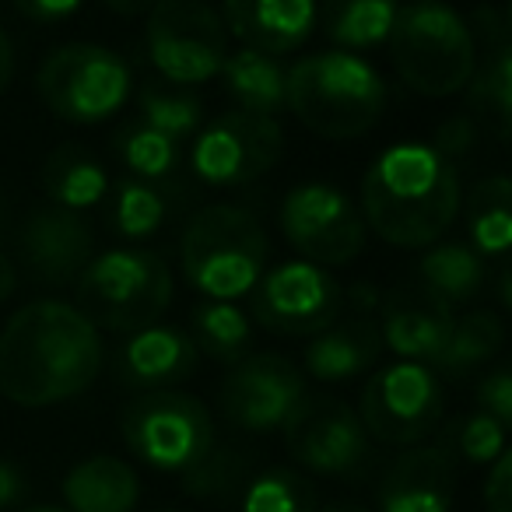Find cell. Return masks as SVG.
<instances>
[{
	"label": "cell",
	"mask_w": 512,
	"mask_h": 512,
	"mask_svg": "<svg viewBox=\"0 0 512 512\" xmlns=\"http://www.w3.org/2000/svg\"><path fill=\"white\" fill-rule=\"evenodd\" d=\"M102 358L99 327L78 306L29 302L0 330V397L25 411L64 404L99 379Z\"/></svg>",
	"instance_id": "6da1fadb"
},
{
	"label": "cell",
	"mask_w": 512,
	"mask_h": 512,
	"mask_svg": "<svg viewBox=\"0 0 512 512\" xmlns=\"http://www.w3.org/2000/svg\"><path fill=\"white\" fill-rule=\"evenodd\" d=\"M463 211L456 165L432 144H390L369 162L362 179L365 228L397 249H428Z\"/></svg>",
	"instance_id": "7a4b0ae2"
},
{
	"label": "cell",
	"mask_w": 512,
	"mask_h": 512,
	"mask_svg": "<svg viewBox=\"0 0 512 512\" xmlns=\"http://www.w3.org/2000/svg\"><path fill=\"white\" fill-rule=\"evenodd\" d=\"M285 109L323 141H351L383 120L386 85L358 53H313L285 71Z\"/></svg>",
	"instance_id": "3957f363"
},
{
	"label": "cell",
	"mask_w": 512,
	"mask_h": 512,
	"mask_svg": "<svg viewBox=\"0 0 512 512\" xmlns=\"http://www.w3.org/2000/svg\"><path fill=\"white\" fill-rule=\"evenodd\" d=\"M386 46L397 78L425 99H449L463 92L477 67L474 29L446 0L400 4Z\"/></svg>",
	"instance_id": "277c9868"
},
{
	"label": "cell",
	"mask_w": 512,
	"mask_h": 512,
	"mask_svg": "<svg viewBox=\"0 0 512 512\" xmlns=\"http://www.w3.org/2000/svg\"><path fill=\"white\" fill-rule=\"evenodd\" d=\"M267 232L253 211L211 204L190 218L179 239L183 274L211 302H235L256 288L267 271Z\"/></svg>",
	"instance_id": "5b68a950"
},
{
	"label": "cell",
	"mask_w": 512,
	"mask_h": 512,
	"mask_svg": "<svg viewBox=\"0 0 512 512\" xmlns=\"http://www.w3.org/2000/svg\"><path fill=\"white\" fill-rule=\"evenodd\" d=\"M78 309L102 330L134 334L165 316L172 302V274L162 256L144 249H109L92 256L74 281Z\"/></svg>",
	"instance_id": "8992f818"
},
{
	"label": "cell",
	"mask_w": 512,
	"mask_h": 512,
	"mask_svg": "<svg viewBox=\"0 0 512 512\" xmlns=\"http://www.w3.org/2000/svg\"><path fill=\"white\" fill-rule=\"evenodd\" d=\"M130 67L120 53L95 43H67L57 46L39 64L36 92L53 116L78 127L106 123L130 99Z\"/></svg>",
	"instance_id": "52a82bcc"
},
{
	"label": "cell",
	"mask_w": 512,
	"mask_h": 512,
	"mask_svg": "<svg viewBox=\"0 0 512 512\" xmlns=\"http://www.w3.org/2000/svg\"><path fill=\"white\" fill-rule=\"evenodd\" d=\"M120 428L130 453L165 474H186L214 449L211 411L183 390H155L130 400Z\"/></svg>",
	"instance_id": "ba28073f"
},
{
	"label": "cell",
	"mask_w": 512,
	"mask_h": 512,
	"mask_svg": "<svg viewBox=\"0 0 512 512\" xmlns=\"http://www.w3.org/2000/svg\"><path fill=\"white\" fill-rule=\"evenodd\" d=\"M144 39L155 71L179 88L218 78L228 57L225 22L207 0H158Z\"/></svg>",
	"instance_id": "9c48e42d"
},
{
	"label": "cell",
	"mask_w": 512,
	"mask_h": 512,
	"mask_svg": "<svg viewBox=\"0 0 512 512\" xmlns=\"http://www.w3.org/2000/svg\"><path fill=\"white\" fill-rule=\"evenodd\" d=\"M358 421L383 446H421L442 421V383L421 362H393L376 369L362 390Z\"/></svg>",
	"instance_id": "30bf717a"
},
{
	"label": "cell",
	"mask_w": 512,
	"mask_h": 512,
	"mask_svg": "<svg viewBox=\"0 0 512 512\" xmlns=\"http://www.w3.org/2000/svg\"><path fill=\"white\" fill-rule=\"evenodd\" d=\"M281 232L288 246L320 267H348L365 249V221L355 200L334 183H299L281 200Z\"/></svg>",
	"instance_id": "8fae6325"
},
{
	"label": "cell",
	"mask_w": 512,
	"mask_h": 512,
	"mask_svg": "<svg viewBox=\"0 0 512 512\" xmlns=\"http://www.w3.org/2000/svg\"><path fill=\"white\" fill-rule=\"evenodd\" d=\"M281 151L285 134L274 116L232 109L193 134L190 165L193 176L207 186H242L267 176L278 165Z\"/></svg>",
	"instance_id": "7c38bea8"
},
{
	"label": "cell",
	"mask_w": 512,
	"mask_h": 512,
	"mask_svg": "<svg viewBox=\"0 0 512 512\" xmlns=\"http://www.w3.org/2000/svg\"><path fill=\"white\" fill-rule=\"evenodd\" d=\"M344 288L320 264L288 260L253 288V320L281 337H316L344 313Z\"/></svg>",
	"instance_id": "4fadbf2b"
},
{
	"label": "cell",
	"mask_w": 512,
	"mask_h": 512,
	"mask_svg": "<svg viewBox=\"0 0 512 512\" xmlns=\"http://www.w3.org/2000/svg\"><path fill=\"white\" fill-rule=\"evenodd\" d=\"M285 446L313 474L348 477L369 463V432L358 411L334 397H302L299 407L281 425Z\"/></svg>",
	"instance_id": "5bb4252c"
},
{
	"label": "cell",
	"mask_w": 512,
	"mask_h": 512,
	"mask_svg": "<svg viewBox=\"0 0 512 512\" xmlns=\"http://www.w3.org/2000/svg\"><path fill=\"white\" fill-rule=\"evenodd\" d=\"M306 397V379L285 355H249L232 362L221 379V411L242 432H281Z\"/></svg>",
	"instance_id": "9a60e30c"
},
{
	"label": "cell",
	"mask_w": 512,
	"mask_h": 512,
	"mask_svg": "<svg viewBox=\"0 0 512 512\" xmlns=\"http://www.w3.org/2000/svg\"><path fill=\"white\" fill-rule=\"evenodd\" d=\"M95 253V235L78 211L46 207L25 221L22 256L43 285H74Z\"/></svg>",
	"instance_id": "2e32d148"
},
{
	"label": "cell",
	"mask_w": 512,
	"mask_h": 512,
	"mask_svg": "<svg viewBox=\"0 0 512 512\" xmlns=\"http://www.w3.org/2000/svg\"><path fill=\"white\" fill-rule=\"evenodd\" d=\"M453 320V309L435 299L425 285L393 288L383 299V323H379L383 348H390L404 362L432 365L453 330Z\"/></svg>",
	"instance_id": "e0dca14e"
},
{
	"label": "cell",
	"mask_w": 512,
	"mask_h": 512,
	"mask_svg": "<svg viewBox=\"0 0 512 512\" xmlns=\"http://www.w3.org/2000/svg\"><path fill=\"white\" fill-rule=\"evenodd\" d=\"M225 32L246 50L285 57L316 29V0H221Z\"/></svg>",
	"instance_id": "ac0fdd59"
},
{
	"label": "cell",
	"mask_w": 512,
	"mask_h": 512,
	"mask_svg": "<svg viewBox=\"0 0 512 512\" xmlns=\"http://www.w3.org/2000/svg\"><path fill=\"white\" fill-rule=\"evenodd\" d=\"M456 467L442 446H411L379 484V512H449Z\"/></svg>",
	"instance_id": "d6986e66"
},
{
	"label": "cell",
	"mask_w": 512,
	"mask_h": 512,
	"mask_svg": "<svg viewBox=\"0 0 512 512\" xmlns=\"http://www.w3.org/2000/svg\"><path fill=\"white\" fill-rule=\"evenodd\" d=\"M197 355L200 348L186 330L151 323L144 330H134L130 341H123L120 369L137 386H176L193 376Z\"/></svg>",
	"instance_id": "ffe728a7"
},
{
	"label": "cell",
	"mask_w": 512,
	"mask_h": 512,
	"mask_svg": "<svg viewBox=\"0 0 512 512\" xmlns=\"http://www.w3.org/2000/svg\"><path fill=\"white\" fill-rule=\"evenodd\" d=\"M383 355V334L372 320L334 323L306 348V372L320 383H348L376 365Z\"/></svg>",
	"instance_id": "44dd1931"
},
{
	"label": "cell",
	"mask_w": 512,
	"mask_h": 512,
	"mask_svg": "<svg viewBox=\"0 0 512 512\" xmlns=\"http://www.w3.org/2000/svg\"><path fill=\"white\" fill-rule=\"evenodd\" d=\"M60 491L67 512H134L141 481L120 456H88L67 470Z\"/></svg>",
	"instance_id": "7402d4cb"
},
{
	"label": "cell",
	"mask_w": 512,
	"mask_h": 512,
	"mask_svg": "<svg viewBox=\"0 0 512 512\" xmlns=\"http://www.w3.org/2000/svg\"><path fill=\"white\" fill-rule=\"evenodd\" d=\"M400 0H323L316 8V18L323 25V36L337 50H376L386 46L397 22Z\"/></svg>",
	"instance_id": "603a6c76"
},
{
	"label": "cell",
	"mask_w": 512,
	"mask_h": 512,
	"mask_svg": "<svg viewBox=\"0 0 512 512\" xmlns=\"http://www.w3.org/2000/svg\"><path fill=\"white\" fill-rule=\"evenodd\" d=\"M218 78L225 81L228 99L239 102L242 113L274 116L285 109V67L278 64V57L242 46L228 53Z\"/></svg>",
	"instance_id": "cb8c5ba5"
},
{
	"label": "cell",
	"mask_w": 512,
	"mask_h": 512,
	"mask_svg": "<svg viewBox=\"0 0 512 512\" xmlns=\"http://www.w3.org/2000/svg\"><path fill=\"white\" fill-rule=\"evenodd\" d=\"M484 278H488L484 256L467 242H432L418 264V281L449 309L481 295Z\"/></svg>",
	"instance_id": "d4e9b609"
},
{
	"label": "cell",
	"mask_w": 512,
	"mask_h": 512,
	"mask_svg": "<svg viewBox=\"0 0 512 512\" xmlns=\"http://www.w3.org/2000/svg\"><path fill=\"white\" fill-rule=\"evenodd\" d=\"M43 186L57 207L81 214L85 207H95L109 193V176L85 148L60 144L43 162Z\"/></svg>",
	"instance_id": "484cf974"
},
{
	"label": "cell",
	"mask_w": 512,
	"mask_h": 512,
	"mask_svg": "<svg viewBox=\"0 0 512 512\" xmlns=\"http://www.w3.org/2000/svg\"><path fill=\"white\" fill-rule=\"evenodd\" d=\"M470 246L481 256L505 260L512 246V179L488 176L470 190L467 200Z\"/></svg>",
	"instance_id": "4316f807"
},
{
	"label": "cell",
	"mask_w": 512,
	"mask_h": 512,
	"mask_svg": "<svg viewBox=\"0 0 512 512\" xmlns=\"http://www.w3.org/2000/svg\"><path fill=\"white\" fill-rule=\"evenodd\" d=\"M502 344L505 327L495 313H484V309L481 313H467L460 320H453V330H449L432 369L446 372V376H470L484 362H491L502 351Z\"/></svg>",
	"instance_id": "83f0119b"
},
{
	"label": "cell",
	"mask_w": 512,
	"mask_h": 512,
	"mask_svg": "<svg viewBox=\"0 0 512 512\" xmlns=\"http://www.w3.org/2000/svg\"><path fill=\"white\" fill-rule=\"evenodd\" d=\"M470 109L495 130L498 141L512 134V43L491 46L484 53V67H474L467 81Z\"/></svg>",
	"instance_id": "f1b7e54d"
},
{
	"label": "cell",
	"mask_w": 512,
	"mask_h": 512,
	"mask_svg": "<svg viewBox=\"0 0 512 512\" xmlns=\"http://www.w3.org/2000/svg\"><path fill=\"white\" fill-rule=\"evenodd\" d=\"M137 109H141V123L151 130L172 137V141H186L200 130L204 123V102L193 92H183L176 85H162V81H148L137 92Z\"/></svg>",
	"instance_id": "f546056e"
},
{
	"label": "cell",
	"mask_w": 512,
	"mask_h": 512,
	"mask_svg": "<svg viewBox=\"0 0 512 512\" xmlns=\"http://www.w3.org/2000/svg\"><path fill=\"white\" fill-rule=\"evenodd\" d=\"M253 337V323L235 302H204L193 309V344L218 362H239Z\"/></svg>",
	"instance_id": "4dcf8cb0"
},
{
	"label": "cell",
	"mask_w": 512,
	"mask_h": 512,
	"mask_svg": "<svg viewBox=\"0 0 512 512\" xmlns=\"http://www.w3.org/2000/svg\"><path fill=\"white\" fill-rule=\"evenodd\" d=\"M169 218V197L158 183L127 176L113 200V225L127 239H148Z\"/></svg>",
	"instance_id": "1f68e13d"
},
{
	"label": "cell",
	"mask_w": 512,
	"mask_h": 512,
	"mask_svg": "<svg viewBox=\"0 0 512 512\" xmlns=\"http://www.w3.org/2000/svg\"><path fill=\"white\" fill-rule=\"evenodd\" d=\"M242 512H316V488L299 470H264L242 491Z\"/></svg>",
	"instance_id": "d6a6232c"
},
{
	"label": "cell",
	"mask_w": 512,
	"mask_h": 512,
	"mask_svg": "<svg viewBox=\"0 0 512 512\" xmlns=\"http://www.w3.org/2000/svg\"><path fill=\"white\" fill-rule=\"evenodd\" d=\"M116 155L130 169V176L148 179V183H162L179 162V144L172 137L151 130L148 123H127L116 134Z\"/></svg>",
	"instance_id": "836d02e7"
},
{
	"label": "cell",
	"mask_w": 512,
	"mask_h": 512,
	"mask_svg": "<svg viewBox=\"0 0 512 512\" xmlns=\"http://www.w3.org/2000/svg\"><path fill=\"white\" fill-rule=\"evenodd\" d=\"M456 449L467 463H477V467H488L495 456H502L509 449V428L502 421H495L491 414L477 411L470 418L460 421V428L453 432Z\"/></svg>",
	"instance_id": "e575fe53"
},
{
	"label": "cell",
	"mask_w": 512,
	"mask_h": 512,
	"mask_svg": "<svg viewBox=\"0 0 512 512\" xmlns=\"http://www.w3.org/2000/svg\"><path fill=\"white\" fill-rule=\"evenodd\" d=\"M477 404L484 414H491L495 421H502L505 428L512 425V376L509 369H495L491 376L481 379L477 386Z\"/></svg>",
	"instance_id": "d590c367"
},
{
	"label": "cell",
	"mask_w": 512,
	"mask_h": 512,
	"mask_svg": "<svg viewBox=\"0 0 512 512\" xmlns=\"http://www.w3.org/2000/svg\"><path fill=\"white\" fill-rule=\"evenodd\" d=\"M477 134H481L477 120H470V116H449V120L439 127V134H435L432 148L439 151L442 158L456 162V158L470 155V148L477 144Z\"/></svg>",
	"instance_id": "8d00e7d4"
},
{
	"label": "cell",
	"mask_w": 512,
	"mask_h": 512,
	"mask_svg": "<svg viewBox=\"0 0 512 512\" xmlns=\"http://www.w3.org/2000/svg\"><path fill=\"white\" fill-rule=\"evenodd\" d=\"M488 481H484V509L488 512H512V456L505 449L502 456L488 463Z\"/></svg>",
	"instance_id": "74e56055"
},
{
	"label": "cell",
	"mask_w": 512,
	"mask_h": 512,
	"mask_svg": "<svg viewBox=\"0 0 512 512\" xmlns=\"http://www.w3.org/2000/svg\"><path fill=\"white\" fill-rule=\"evenodd\" d=\"M15 8L22 11L29 22H64L81 8V0H15Z\"/></svg>",
	"instance_id": "f35d334b"
},
{
	"label": "cell",
	"mask_w": 512,
	"mask_h": 512,
	"mask_svg": "<svg viewBox=\"0 0 512 512\" xmlns=\"http://www.w3.org/2000/svg\"><path fill=\"white\" fill-rule=\"evenodd\" d=\"M29 495V484H25V474L15 467V463L0 460V512L15 509V505L25 502Z\"/></svg>",
	"instance_id": "ab89813d"
},
{
	"label": "cell",
	"mask_w": 512,
	"mask_h": 512,
	"mask_svg": "<svg viewBox=\"0 0 512 512\" xmlns=\"http://www.w3.org/2000/svg\"><path fill=\"white\" fill-rule=\"evenodd\" d=\"M474 22H477V36L488 39L491 46L509 43V25H505V15H498L495 8H481L474 15ZM491 46H488V50H491Z\"/></svg>",
	"instance_id": "60d3db41"
},
{
	"label": "cell",
	"mask_w": 512,
	"mask_h": 512,
	"mask_svg": "<svg viewBox=\"0 0 512 512\" xmlns=\"http://www.w3.org/2000/svg\"><path fill=\"white\" fill-rule=\"evenodd\" d=\"M15 81V43L4 29H0V95L8 92Z\"/></svg>",
	"instance_id": "b9f144b4"
},
{
	"label": "cell",
	"mask_w": 512,
	"mask_h": 512,
	"mask_svg": "<svg viewBox=\"0 0 512 512\" xmlns=\"http://www.w3.org/2000/svg\"><path fill=\"white\" fill-rule=\"evenodd\" d=\"M158 0H106V8L116 11V15H148L151 8H155Z\"/></svg>",
	"instance_id": "7bdbcfd3"
},
{
	"label": "cell",
	"mask_w": 512,
	"mask_h": 512,
	"mask_svg": "<svg viewBox=\"0 0 512 512\" xmlns=\"http://www.w3.org/2000/svg\"><path fill=\"white\" fill-rule=\"evenodd\" d=\"M11 292H15V267H11L8 256L0 253V302L8 299Z\"/></svg>",
	"instance_id": "ee69618b"
},
{
	"label": "cell",
	"mask_w": 512,
	"mask_h": 512,
	"mask_svg": "<svg viewBox=\"0 0 512 512\" xmlns=\"http://www.w3.org/2000/svg\"><path fill=\"white\" fill-rule=\"evenodd\" d=\"M509 285H512V274H509V267H505L502 278H498V306H502V309H509V306H512V292H509Z\"/></svg>",
	"instance_id": "f6af8a7d"
},
{
	"label": "cell",
	"mask_w": 512,
	"mask_h": 512,
	"mask_svg": "<svg viewBox=\"0 0 512 512\" xmlns=\"http://www.w3.org/2000/svg\"><path fill=\"white\" fill-rule=\"evenodd\" d=\"M22 512H67V509H57V505H32V509H22Z\"/></svg>",
	"instance_id": "bcb514c9"
},
{
	"label": "cell",
	"mask_w": 512,
	"mask_h": 512,
	"mask_svg": "<svg viewBox=\"0 0 512 512\" xmlns=\"http://www.w3.org/2000/svg\"><path fill=\"white\" fill-rule=\"evenodd\" d=\"M327 512H369V509H362V505H337V509H327Z\"/></svg>",
	"instance_id": "7dc6e473"
}]
</instances>
